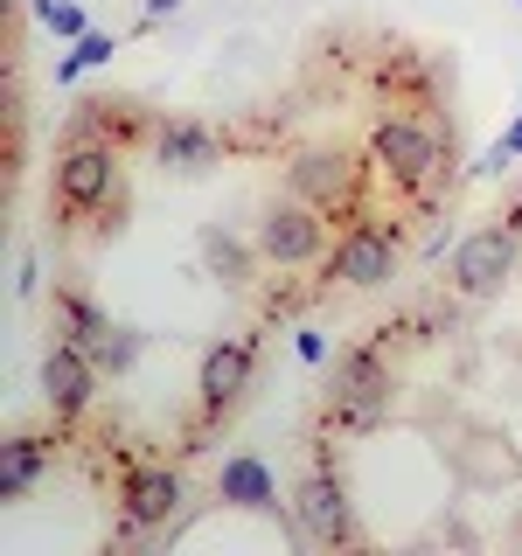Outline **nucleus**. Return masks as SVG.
Returning <instances> with one entry per match:
<instances>
[{"label": "nucleus", "instance_id": "obj_8", "mask_svg": "<svg viewBox=\"0 0 522 556\" xmlns=\"http://www.w3.org/2000/svg\"><path fill=\"white\" fill-rule=\"evenodd\" d=\"M258 257H265L272 271H307V265H321L327 251H335V237H341V223L327 216V208H313L300 195H278L265 216H258Z\"/></svg>", "mask_w": 522, "mask_h": 556}, {"label": "nucleus", "instance_id": "obj_22", "mask_svg": "<svg viewBox=\"0 0 522 556\" xmlns=\"http://www.w3.org/2000/svg\"><path fill=\"white\" fill-rule=\"evenodd\" d=\"M300 362H307V369H313V362H327V334H313V327H307V334H300Z\"/></svg>", "mask_w": 522, "mask_h": 556}, {"label": "nucleus", "instance_id": "obj_11", "mask_svg": "<svg viewBox=\"0 0 522 556\" xmlns=\"http://www.w3.org/2000/svg\"><path fill=\"white\" fill-rule=\"evenodd\" d=\"M35 382H42L49 417H57L63 431H77L84 417H91V404H98L104 369H98L91 348H77V341H49V348H42V362H35Z\"/></svg>", "mask_w": 522, "mask_h": 556}, {"label": "nucleus", "instance_id": "obj_14", "mask_svg": "<svg viewBox=\"0 0 522 556\" xmlns=\"http://www.w3.org/2000/svg\"><path fill=\"white\" fill-rule=\"evenodd\" d=\"M153 167L161 174H209L223 161V153H231V132L223 126H209V118H161V126H153Z\"/></svg>", "mask_w": 522, "mask_h": 556}, {"label": "nucleus", "instance_id": "obj_18", "mask_svg": "<svg viewBox=\"0 0 522 556\" xmlns=\"http://www.w3.org/2000/svg\"><path fill=\"white\" fill-rule=\"evenodd\" d=\"M112 56H119V35L112 28H91V35H77V42H70V56L49 70V77H57V84H77V77H91V70H104Z\"/></svg>", "mask_w": 522, "mask_h": 556}, {"label": "nucleus", "instance_id": "obj_9", "mask_svg": "<svg viewBox=\"0 0 522 556\" xmlns=\"http://www.w3.org/2000/svg\"><path fill=\"white\" fill-rule=\"evenodd\" d=\"M182 521V473L167 459H133L119 480V543H161Z\"/></svg>", "mask_w": 522, "mask_h": 556}, {"label": "nucleus", "instance_id": "obj_24", "mask_svg": "<svg viewBox=\"0 0 522 556\" xmlns=\"http://www.w3.org/2000/svg\"><path fill=\"white\" fill-rule=\"evenodd\" d=\"M174 8H182V0H147V28H153V22H167Z\"/></svg>", "mask_w": 522, "mask_h": 556}, {"label": "nucleus", "instance_id": "obj_17", "mask_svg": "<svg viewBox=\"0 0 522 556\" xmlns=\"http://www.w3.org/2000/svg\"><path fill=\"white\" fill-rule=\"evenodd\" d=\"M202 265H209V278H223L231 292H244L258 278V237H237V230H223V223H209L202 230Z\"/></svg>", "mask_w": 522, "mask_h": 556}, {"label": "nucleus", "instance_id": "obj_5", "mask_svg": "<svg viewBox=\"0 0 522 556\" xmlns=\"http://www.w3.org/2000/svg\"><path fill=\"white\" fill-rule=\"evenodd\" d=\"M286 529L307 549H356L362 529H356V501H348L335 459H307V473L286 494Z\"/></svg>", "mask_w": 522, "mask_h": 556}, {"label": "nucleus", "instance_id": "obj_21", "mask_svg": "<svg viewBox=\"0 0 522 556\" xmlns=\"http://www.w3.org/2000/svg\"><path fill=\"white\" fill-rule=\"evenodd\" d=\"M509 161H522V104H515V118H509V132L495 139V147H487V181H495V174H509Z\"/></svg>", "mask_w": 522, "mask_h": 556}, {"label": "nucleus", "instance_id": "obj_25", "mask_svg": "<svg viewBox=\"0 0 522 556\" xmlns=\"http://www.w3.org/2000/svg\"><path fill=\"white\" fill-rule=\"evenodd\" d=\"M515 8H522V0H515Z\"/></svg>", "mask_w": 522, "mask_h": 556}, {"label": "nucleus", "instance_id": "obj_10", "mask_svg": "<svg viewBox=\"0 0 522 556\" xmlns=\"http://www.w3.org/2000/svg\"><path fill=\"white\" fill-rule=\"evenodd\" d=\"M258 348H265V334H223L202 348V369H196V425L188 431H216L223 417L237 410V396L251 390V369H258Z\"/></svg>", "mask_w": 522, "mask_h": 556}, {"label": "nucleus", "instance_id": "obj_12", "mask_svg": "<svg viewBox=\"0 0 522 556\" xmlns=\"http://www.w3.org/2000/svg\"><path fill=\"white\" fill-rule=\"evenodd\" d=\"M153 126H161V118L139 98H77L70 118H63V139H98V147L133 153V147H153Z\"/></svg>", "mask_w": 522, "mask_h": 556}, {"label": "nucleus", "instance_id": "obj_16", "mask_svg": "<svg viewBox=\"0 0 522 556\" xmlns=\"http://www.w3.org/2000/svg\"><path fill=\"white\" fill-rule=\"evenodd\" d=\"M57 445H63V425L57 431H14L0 445V501H22L28 486H42V473L57 466Z\"/></svg>", "mask_w": 522, "mask_h": 556}, {"label": "nucleus", "instance_id": "obj_13", "mask_svg": "<svg viewBox=\"0 0 522 556\" xmlns=\"http://www.w3.org/2000/svg\"><path fill=\"white\" fill-rule=\"evenodd\" d=\"M209 494H216L223 508H237V515H272V521H286V486H278V473L258 459V452H223L216 473H209Z\"/></svg>", "mask_w": 522, "mask_h": 556}, {"label": "nucleus", "instance_id": "obj_4", "mask_svg": "<svg viewBox=\"0 0 522 556\" xmlns=\"http://www.w3.org/2000/svg\"><path fill=\"white\" fill-rule=\"evenodd\" d=\"M397 265H405V223L397 216H356L335 237V251L321 257V286L383 292V286H397Z\"/></svg>", "mask_w": 522, "mask_h": 556}, {"label": "nucleus", "instance_id": "obj_20", "mask_svg": "<svg viewBox=\"0 0 522 556\" xmlns=\"http://www.w3.org/2000/svg\"><path fill=\"white\" fill-rule=\"evenodd\" d=\"M133 362H139V334H133V327H112V334L98 341V369L104 376H126Z\"/></svg>", "mask_w": 522, "mask_h": 556}, {"label": "nucleus", "instance_id": "obj_19", "mask_svg": "<svg viewBox=\"0 0 522 556\" xmlns=\"http://www.w3.org/2000/svg\"><path fill=\"white\" fill-rule=\"evenodd\" d=\"M28 14H35V28L57 35V42H77V35H91V14H84L77 0H28Z\"/></svg>", "mask_w": 522, "mask_h": 556}, {"label": "nucleus", "instance_id": "obj_6", "mask_svg": "<svg viewBox=\"0 0 522 556\" xmlns=\"http://www.w3.org/2000/svg\"><path fill=\"white\" fill-rule=\"evenodd\" d=\"M515 257H522V195L509 208H495L481 230H467L460 243H452L446 278H452L460 300H495V292L515 278Z\"/></svg>", "mask_w": 522, "mask_h": 556}, {"label": "nucleus", "instance_id": "obj_23", "mask_svg": "<svg viewBox=\"0 0 522 556\" xmlns=\"http://www.w3.org/2000/svg\"><path fill=\"white\" fill-rule=\"evenodd\" d=\"M35 292V257H22V271H14V300H28Z\"/></svg>", "mask_w": 522, "mask_h": 556}, {"label": "nucleus", "instance_id": "obj_2", "mask_svg": "<svg viewBox=\"0 0 522 556\" xmlns=\"http://www.w3.org/2000/svg\"><path fill=\"white\" fill-rule=\"evenodd\" d=\"M362 147H370L376 174L397 188V195H411L418 208H439L446 188H452V118L446 112H383L370 132H362Z\"/></svg>", "mask_w": 522, "mask_h": 556}, {"label": "nucleus", "instance_id": "obj_15", "mask_svg": "<svg viewBox=\"0 0 522 556\" xmlns=\"http://www.w3.org/2000/svg\"><path fill=\"white\" fill-rule=\"evenodd\" d=\"M49 334H57V341H77V348H91V355H98V341L112 334L98 292H84L77 278H57V286H49Z\"/></svg>", "mask_w": 522, "mask_h": 556}, {"label": "nucleus", "instance_id": "obj_3", "mask_svg": "<svg viewBox=\"0 0 522 556\" xmlns=\"http://www.w3.org/2000/svg\"><path fill=\"white\" fill-rule=\"evenodd\" d=\"M370 174H376L370 147L356 153V147H341V139H307V147L286 153V195L327 208V216L348 230L356 216H370V208H362V188H370Z\"/></svg>", "mask_w": 522, "mask_h": 556}, {"label": "nucleus", "instance_id": "obj_7", "mask_svg": "<svg viewBox=\"0 0 522 556\" xmlns=\"http://www.w3.org/2000/svg\"><path fill=\"white\" fill-rule=\"evenodd\" d=\"M390 341H362L335 362V382H327V431H376V417L390 410Z\"/></svg>", "mask_w": 522, "mask_h": 556}, {"label": "nucleus", "instance_id": "obj_1", "mask_svg": "<svg viewBox=\"0 0 522 556\" xmlns=\"http://www.w3.org/2000/svg\"><path fill=\"white\" fill-rule=\"evenodd\" d=\"M126 208H133L126 153L98 147V139H63L57 167H49V223L63 237H112Z\"/></svg>", "mask_w": 522, "mask_h": 556}]
</instances>
